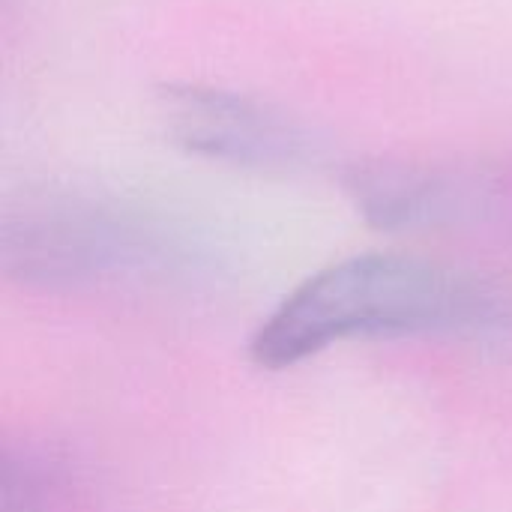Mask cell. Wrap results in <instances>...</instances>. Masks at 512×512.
Instances as JSON below:
<instances>
[{"label":"cell","mask_w":512,"mask_h":512,"mask_svg":"<svg viewBox=\"0 0 512 512\" xmlns=\"http://www.w3.org/2000/svg\"><path fill=\"white\" fill-rule=\"evenodd\" d=\"M402 336L512 339V291L441 261L354 255L291 288L255 327L249 357L285 372L342 342Z\"/></svg>","instance_id":"1"},{"label":"cell","mask_w":512,"mask_h":512,"mask_svg":"<svg viewBox=\"0 0 512 512\" xmlns=\"http://www.w3.org/2000/svg\"><path fill=\"white\" fill-rule=\"evenodd\" d=\"M3 273L39 291L174 276L186 246L153 216L87 195H39L9 210L0 231Z\"/></svg>","instance_id":"2"},{"label":"cell","mask_w":512,"mask_h":512,"mask_svg":"<svg viewBox=\"0 0 512 512\" xmlns=\"http://www.w3.org/2000/svg\"><path fill=\"white\" fill-rule=\"evenodd\" d=\"M159 99L171 138L201 159L288 171L315 156L312 135L258 99L195 84L168 87Z\"/></svg>","instance_id":"3"},{"label":"cell","mask_w":512,"mask_h":512,"mask_svg":"<svg viewBox=\"0 0 512 512\" xmlns=\"http://www.w3.org/2000/svg\"><path fill=\"white\" fill-rule=\"evenodd\" d=\"M345 186L357 213L381 231L456 225L480 216L495 198V183L483 174L408 162L354 165Z\"/></svg>","instance_id":"4"},{"label":"cell","mask_w":512,"mask_h":512,"mask_svg":"<svg viewBox=\"0 0 512 512\" xmlns=\"http://www.w3.org/2000/svg\"><path fill=\"white\" fill-rule=\"evenodd\" d=\"M75 486L69 462L45 447H3L0 512L57 510Z\"/></svg>","instance_id":"5"}]
</instances>
